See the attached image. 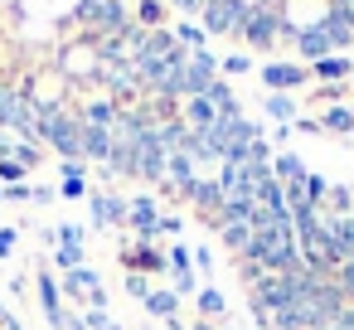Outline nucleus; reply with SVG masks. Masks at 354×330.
<instances>
[{
  "instance_id": "obj_1",
  "label": "nucleus",
  "mask_w": 354,
  "mask_h": 330,
  "mask_svg": "<svg viewBox=\"0 0 354 330\" xmlns=\"http://www.w3.org/2000/svg\"><path fill=\"white\" fill-rule=\"evenodd\" d=\"M35 136H44L64 161H83V122H73L64 112H39L35 117Z\"/></svg>"
},
{
  "instance_id": "obj_2",
  "label": "nucleus",
  "mask_w": 354,
  "mask_h": 330,
  "mask_svg": "<svg viewBox=\"0 0 354 330\" xmlns=\"http://www.w3.org/2000/svg\"><path fill=\"white\" fill-rule=\"evenodd\" d=\"M252 6L248 0H204V30L214 35H243Z\"/></svg>"
},
{
  "instance_id": "obj_3",
  "label": "nucleus",
  "mask_w": 354,
  "mask_h": 330,
  "mask_svg": "<svg viewBox=\"0 0 354 330\" xmlns=\"http://www.w3.org/2000/svg\"><path fill=\"white\" fill-rule=\"evenodd\" d=\"M214 78H218V64H214V54H209V49L189 54V59H185V73H180V98H204Z\"/></svg>"
},
{
  "instance_id": "obj_4",
  "label": "nucleus",
  "mask_w": 354,
  "mask_h": 330,
  "mask_svg": "<svg viewBox=\"0 0 354 330\" xmlns=\"http://www.w3.org/2000/svg\"><path fill=\"white\" fill-rule=\"evenodd\" d=\"M277 30H281V10H277V6H252V15H248V25H243V39H248L252 49H272Z\"/></svg>"
},
{
  "instance_id": "obj_5",
  "label": "nucleus",
  "mask_w": 354,
  "mask_h": 330,
  "mask_svg": "<svg viewBox=\"0 0 354 330\" xmlns=\"http://www.w3.org/2000/svg\"><path fill=\"white\" fill-rule=\"evenodd\" d=\"M165 156H170V151H160V141L146 131V136L136 141V151H131L136 175H141V180H165Z\"/></svg>"
},
{
  "instance_id": "obj_6",
  "label": "nucleus",
  "mask_w": 354,
  "mask_h": 330,
  "mask_svg": "<svg viewBox=\"0 0 354 330\" xmlns=\"http://www.w3.org/2000/svg\"><path fill=\"white\" fill-rule=\"evenodd\" d=\"M262 83H267V93H291V88L306 83V68L301 64H267L262 68Z\"/></svg>"
},
{
  "instance_id": "obj_7",
  "label": "nucleus",
  "mask_w": 354,
  "mask_h": 330,
  "mask_svg": "<svg viewBox=\"0 0 354 330\" xmlns=\"http://www.w3.org/2000/svg\"><path fill=\"white\" fill-rule=\"evenodd\" d=\"M165 180L189 194V190H194V161H189L185 151H170V156H165Z\"/></svg>"
},
{
  "instance_id": "obj_8",
  "label": "nucleus",
  "mask_w": 354,
  "mask_h": 330,
  "mask_svg": "<svg viewBox=\"0 0 354 330\" xmlns=\"http://www.w3.org/2000/svg\"><path fill=\"white\" fill-rule=\"evenodd\" d=\"M214 122H218V112H214L209 98H185V127L189 131H209Z\"/></svg>"
},
{
  "instance_id": "obj_9",
  "label": "nucleus",
  "mask_w": 354,
  "mask_h": 330,
  "mask_svg": "<svg viewBox=\"0 0 354 330\" xmlns=\"http://www.w3.org/2000/svg\"><path fill=\"white\" fill-rule=\"evenodd\" d=\"M127 219L146 233V238H156V223H160V214H156V199H146V194H136L131 204H127Z\"/></svg>"
},
{
  "instance_id": "obj_10",
  "label": "nucleus",
  "mask_w": 354,
  "mask_h": 330,
  "mask_svg": "<svg viewBox=\"0 0 354 330\" xmlns=\"http://www.w3.org/2000/svg\"><path fill=\"white\" fill-rule=\"evenodd\" d=\"M93 25H97L102 35H122V30H127V6H122V0H102L97 15H93Z\"/></svg>"
},
{
  "instance_id": "obj_11",
  "label": "nucleus",
  "mask_w": 354,
  "mask_h": 330,
  "mask_svg": "<svg viewBox=\"0 0 354 330\" xmlns=\"http://www.w3.org/2000/svg\"><path fill=\"white\" fill-rule=\"evenodd\" d=\"M93 219H97V228L127 223V204H122V199H112V194H93Z\"/></svg>"
},
{
  "instance_id": "obj_12",
  "label": "nucleus",
  "mask_w": 354,
  "mask_h": 330,
  "mask_svg": "<svg viewBox=\"0 0 354 330\" xmlns=\"http://www.w3.org/2000/svg\"><path fill=\"white\" fill-rule=\"evenodd\" d=\"M83 156H93V161H112V131H102V127H83Z\"/></svg>"
},
{
  "instance_id": "obj_13",
  "label": "nucleus",
  "mask_w": 354,
  "mask_h": 330,
  "mask_svg": "<svg viewBox=\"0 0 354 330\" xmlns=\"http://www.w3.org/2000/svg\"><path fill=\"white\" fill-rule=\"evenodd\" d=\"M306 175H310V170H306V161H301V156H291V151H281V156H277V175H272V180H277L281 190H286V185H301Z\"/></svg>"
},
{
  "instance_id": "obj_14",
  "label": "nucleus",
  "mask_w": 354,
  "mask_h": 330,
  "mask_svg": "<svg viewBox=\"0 0 354 330\" xmlns=\"http://www.w3.org/2000/svg\"><path fill=\"white\" fill-rule=\"evenodd\" d=\"M204 98L214 102V112H218V117H243V107H238V98H233V88H228V83H218V78H214Z\"/></svg>"
},
{
  "instance_id": "obj_15",
  "label": "nucleus",
  "mask_w": 354,
  "mask_h": 330,
  "mask_svg": "<svg viewBox=\"0 0 354 330\" xmlns=\"http://www.w3.org/2000/svg\"><path fill=\"white\" fill-rule=\"evenodd\" d=\"M218 233H223V248H233V253H248V243H252V219H228Z\"/></svg>"
},
{
  "instance_id": "obj_16",
  "label": "nucleus",
  "mask_w": 354,
  "mask_h": 330,
  "mask_svg": "<svg viewBox=\"0 0 354 330\" xmlns=\"http://www.w3.org/2000/svg\"><path fill=\"white\" fill-rule=\"evenodd\" d=\"M83 194H88L83 165H78V161H64V199H83Z\"/></svg>"
},
{
  "instance_id": "obj_17",
  "label": "nucleus",
  "mask_w": 354,
  "mask_h": 330,
  "mask_svg": "<svg viewBox=\"0 0 354 330\" xmlns=\"http://www.w3.org/2000/svg\"><path fill=\"white\" fill-rule=\"evenodd\" d=\"M262 107H267V117H272V122H291V117H296L291 93H267V102H262Z\"/></svg>"
},
{
  "instance_id": "obj_18",
  "label": "nucleus",
  "mask_w": 354,
  "mask_h": 330,
  "mask_svg": "<svg viewBox=\"0 0 354 330\" xmlns=\"http://www.w3.org/2000/svg\"><path fill=\"white\" fill-rule=\"evenodd\" d=\"M189 199H194V204H204V209H218V204H223V190H218V180H194Z\"/></svg>"
},
{
  "instance_id": "obj_19",
  "label": "nucleus",
  "mask_w": 354,
  "mask_h": 330,
  "mask_svg": "<svg viewBox=\"0 0 354 330\" xmlns=\"http://www.w3.org/2000/svg\"><path fill=\"white\" fill-rule=\"evenodd\" d=\"M320 127H325V131H335V136H349V131H354V107H330Z\"/></svg>"
},
{
  "instance_id": "obj_20",
  "label": "nucleus",
  "mask_w": 354,
  "mask_h": 330,
  "mask_svg": "<svg viewBox=\"0 0 354 330\" xmlns=\"http://www.w3.org/2000/svg\"><path fill=\"white\" fill-rule=\"evenodd\" d=\"M39 296H44V315L64 330L68 320H64V311H59V291H54V282H49V277H39Z\"/></svg>"
},
{
  "instance_id": "obj_21",
  "label": "nucleus",
  "mask_w": 354,
  "mask_h": 330,
  "mask_svg": "<svg viewBox=\"0 0 354 330\" xmlns=\"http://www.w3.org/2000/svg\"><path fill=\"white\" fill-rule=\"evenodd\" d=\"M175 301H180L175 291H151V296H146V311H151V315H165V320H175Z\"/></svg>"
},
{
  "instance_id": "obj_22",
  "label": "nucleus",
  "mask_w": 354,
  "mask_h": 330,
  "mask_svg": "<svg viewBox=\"0 0 354 330\" xmlns=\"http://www.w3.org/2000/svg\"><path fill=\"white\" fill-rule=\"evenodd\" d=\"M112 122H117V107H112V102H93V107H88V127L112 131Z\"/></svg>"
},
{
  "instance_id": "obj_23",
  "label": "nucleus",
  "mask_w": 354,
  "mask_h": 330,
  "mask_svg": "<svg viewBox=\"0 0 354 330\" xmlns=\"http://www.w3.org/2000/svg\"><path fill=\"white\" fill-rule=\"evenodd\" d=\"M315 78H349V59H335V54L320 59L315 64Z\"/></svg>"
},
{
  "instance_id": "obj_24",
  "label": "nucleus",
  "mask_w": 354,
  "mask_h": 330,
  "mask_svg": "<svg viewBox=\"0 0 354 330\" xmlns=\"http://www.w3.org/2000/svg\"><path fill=\"white\" fill-rule=\"evenodd\" d=\"M199 311H204V315H214V320H218V315H223V311H228V301H223V296H218V291H214V286H204V291H199Z\"/></svg>"
},
{
  "instance_id": "obj_25",
  "label": "nucleus",
  "mask_w": 354,
  "mask_h": 330,
  "mask_svg": "<svg viewBox=\"0 0 354 330\" xmlns=\"http://www.w3.org/2000/svg\"><path fill=\"white\" fill-rule=\"evenodd\" d=\"M175 44H189V49H194V54H199V49H204V30H199V25H189V20H185V25H180V30H175Z\"/></svg>"
},
{
  "instance_id": "obj_26",
  "label": "nucleus",
  "mask_w": 354,
  "mask_h": 330,
  "mask_svg": "<svg viewBox=\"0 0 354 330\" xmlns=\"http://www.w3.org/2000/svg\"><path fill=\"white\" fill-rule=\"evenodd\" d=\"M301 190H306V204H310V209L320 204V194H330V185H325L320 175H306V180H301Z\"/></svg>"
},
{
  "instance_id": "obj_27",
  "label": "nucleus",
  "mask_w": 354,
  "mask_h": 330,
  "mask_svg": "<svg viewBox=\"0 0 354 330\" xmlns=\"http://www.w3.org/2000/svg\"><path fill=\"white\" fill-rule=\"evenodd\" d=\"M83 325H88V330H122V325H112V320H107V311H88V315H83Z\"/></svg>"
},
{
  "instance_id": "obj_28",
  "label": "nucleus",
  "mask_w": 354,
  "mask_h": 330,
  "mask_svg": "<svg viewBox=\"0 0 354 330\" xmlns=\"http://www.w3.org/2000/svg\"><path fill=\"white\" fill-rule=\"evenodd\" d=\"M20 175H25V165H20V161H0V180H6V185H15Z\"/></svg>"
},
{
  "instance_id": "obj_29",
  "label": "nucleus",
  "mask_w": 354,
  "mask_h": 330,
  "mask_svg": "<svg viewBox=\"0 0 354 330\" xmlns=\"http://www.w3.org/2000/svg\"><path fill=\"white\" fill-rule=\"evenodd\" d=\"M127 291H131V296H141V301H146V296H151V282H146V277H141V272H136V277H127Z\"/></svg>"
},
{
  "instance_id": "obj_30",
  "label": "nucleus",
  "mask_w": 354,
  "mask_h": 330,
  "mask_svg": "<svg viewBox=\"0 0 354 330\" xmlns=\"http://www.w3.org/2000/svg\"><path fill=\"white\" fill-rule=\"evenodd\" d=\"M141 20H146V25H156V30H160V6H156V0H146V6H141Z\"/></svg>"
},
{
  "instance_id": "obj_31",
  "label": "nucleus",
  "mask_w": 354,
  "mask_h": 330,
  "mask_svg": "<svg viewBox=\"0 0 354 330\" xmlns=\"http://www.w3.org/2000/svg\"><path fill=\"white\" fill-rule=\"evenodd\" d=\"M194 291V277L189 272H175V296H189Z\"/></svg>"
},
{
  "instance_id": "obj_32",
  "label": "nucleus",
  "mask_w": 354,
  "mask_h": 330,
  "mask_svg": "<svg viewBox=\"0 0 354 330\" xmlns=\"http://www.w3.org/2000/svg\"><path fill=\"white\" fill-rule=\"evenodd\" d=\"M15 253V228H0V257Z\"/></svg>"
},
{
  "instance_id": "obj_33",
  "label": "nucleus",
  "mask_w": 354,
  "mask_h": 330,
  "mask_svg": "<svg viewBox=\"0 0 354 330\" xmlns=\"http://www.w3.org/2000/svg\"><path fill=\"white\" fill-rule=\"evenodd\" d=\"M223 68H228V73H248V54H233V59H223Z\"/></svg>"
},
{
  "instance_id": "obj_34",
  "label": "nucleus",
  "mask_w": 354,
  "mask_h": 330,
  "mask_svg": "<svg viewBox=\"0 0 354 330\" xmlns=\"http://www.w3.org/2000/svg\"><path fill=\"white\" fill-rule=\"evenodd\" d=\"M170 267H175V272H189V253L175 248V253H170Z\"/></svg>"
},
{
  "instance_id": "obj_35",
  "label": "nucleus",
  "mask_w": 354,
  "mask_h": 330,
  "mask_svg": "<svg viewBox=\"0 0 354 330\" xmlns=\"http://www.w3.org/2000/svg\"><path fill=\"white\" fill-rule=\"evenodd\" d=\"M175 6H180L185 15H204V0H175Z\"/></svg>"
},
{
  "instance_id": "obj_36",
  "label": "nucleus",
  "mask_w": 354,
  "mask_h": 330,
  "mask_svg": "<svg viewBox=\"0 0 354 330\" xmlns=\"http://www.w3.org/2000/svg\"><path fill=\"white\" fill-rule=\"evenodd\" d=\"M175 228H180V219H175V214H165V219L156 223V233H175Z\"/></svg>"
},
{
  "instance_id": "obj_37",
  "label": "nucleus",
  "mask_w": 354,
  "mask_h": 330,
  "mask_svg": "<svg viewBox=\"0 0 354 330\" xmlns=\"http://www.w3.org/2000/svg\"><path fill=\"white\" fill-rule=\"evenodd\" d=\"M64 330H88V325H83V320H68V325H64Z\"/></svg>"
},
{
  "instance_id": "obj_38",
  "label": "nucleus",
  "mask_w": 354,
  "mask_h": 330,
  "mask_svg": "<svg viewBox=\"0 0 354 330\" xmlns=\"http://www.w3.org/2000/svg\"><path fill=\"white\" fill-rule=\"evenodd\" d=\"M6 330H20V325H15V320H10V315H6Z\"/></svg>"
},
{
  "instance_id": "obj_39",
  "label": "nucleus",
  "mask_w": 354,
  "mask_h": 330,
  "mask_svg": "<svg viewBox=\"0 0 354 330\" xmlns=\"http://www.w3.org/2000/svg\"><path fill=\"white\" fill-rule=\"evenodd\" d=\"M194 330H209V325H194Z\"/></svg>"
},
{
  "instance_id": "obj_40",
  "label": "nucleus",
  "mask_w": 354,
  "mask_h": 330,
  "mask_svg": "<svg viewBox=\"0 0 354 330\" xmlns=\"http://www.w3.org/2000/svg\"><path fill=\"white\" fill-rule=\"evenodd\" d=\"M0 199H6V190H0Z\"/></svg>"
},
{
  "instance_id": "obj_41",
  "label": "nucleus",
  "mask_w": 354,
  "mask_h": 330,
  "mask_svg": "<svg viewBox=\"0 0 354 330\" xmlns=\"http://www.w3.org/2000/svg\"><path fill=\"white\" fill-rule=\"evenodd\" d=\"M349 6H354V0H349Z\"/></svg>"
}]
</instances>
